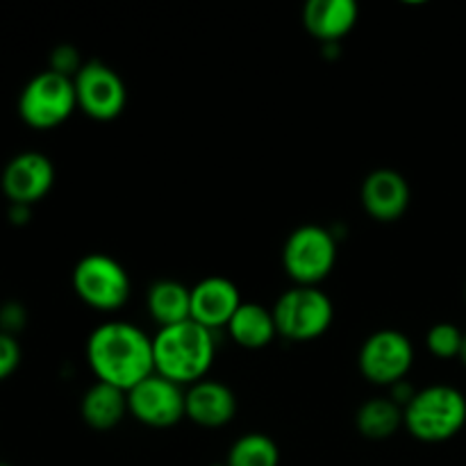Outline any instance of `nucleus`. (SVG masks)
<instances>
[{
  "label": "nucleus",
  "instance_id": "4468645a",
  "mask_svg": "<svg viewBox=\"0 0 466 466\" xmlns=\"http://www.w3.org/2000/svg\"><path fill=\"white\" fill-rule=\"evenodd\" d=\"M187 419L200 428H223L235 419L237 396L226 382L200 380L185 394Z\"/></svg>",
  "mask_w": 466,
  "mask_h": 466
},
{
  "label": "nucleus",
  "instance_id": "6e6552de",
  "mask_svg": "<svg viewBox=\"0 0 466 466\" xmlns=\"http://www.w3.org/2000/svg\"><path fill=\"white\" fill-rule=\"evenodd\" d=\"M414 364V346L400 330L382 328L364 339L358 355L360 373L373 385L394 387L405 380Z\"/></svg>",
  "mask_w": 466,
  "mask_h": 466
},
{
  "label": "nucleus",
  "instance_id": "f3484780",
  "mask_svg": "<svg viewBox=\"0 0 466 466\" xmlns=\"http://www.w3.org/2000/svg\"><path fill=\"white\" fill-rule=\"evenodd\" d=\"M228 332L246 350H262L278 337L273 312L259 303H241L228 323Z\"/></svg>",
  "mask_w": 466,
  "mask_h": 466
},
{
  "label": "nucleus",
  "instance_id": "a211bd4d",
  "mask_svg": "<svg viewBox=\"0 0 466 466\" xmlns=\"http://www.w3.org/2000/svg\"><path fill=\"white\" fill-rule=\"evenodd\" d=\"M355 428L369 441L391 440L405 428L403 408L391 396H373L355 412Z\"/></svg>",
  "mask_w": 466,
  "mask_h": 466
},
{
  "label": "nucleus",
  "instance_id": "393cba45",
  "mask_svg": "<svg viewBox=\"0 0 466 466\" xmlns=\"http://www.w3.org/2000/svg\"><path fill=\"white\" fill-rule=\"evenodd\" d=\"M30 218V208L27 205H9V221L14 226H23Z\"/></svg>",
  "mask_w": 466,
  "mask_h": 466
},
{
  "label": "nucleus",
  "instance_id": "7ed1b4c3",
  "mask_svg": "<svg viewBox=\"0 0 466 466\" xmlns=\"http://www.w3.org/2000/svg\"><path fill=\"white\" fill-rule=\"evenodd\" d=\"M405 431L423 444H444L466 426V396L451 385L417 390L403 408Z\"/></svg>",
  "mask_w": 466,
  "mask_h": 466
},
{
  "label": "nucleus",
  "instance_id": "2eb2a0df",
  "mask_svg": "<svg viewBox=\"0 0 466 466\" xmlns=\"http://www.w3.org/2000/svg\"><path fill=\"white\" fill-rule=\"evenodd\" d=\"M358 3L353 0H309L303 7V25L314 39L337 44L358 23Z\"/></svg>",
  "mask_w": 466,
  "mask_h": 466
},
{
  "label": "nucleus",
  "instance_id": "f8f14e48",
  "mask_svg": "<svg viewBox=\"0 0 466 466\" xmlns=\"http://www.w3.org/2000/svg\"><path fill=\"white\" fill-rule=\"evenodd\" d=\"M364 212L380 223L399 221L410 208V191L408 180L394 168H376L369 173L360 189Z\"/></svg>",
  "mask_w": 466,
  "mask_h": 466
},
{
  "label": "nucleus",
  "instance_id": "39448f33",
  "mask_svg": "<svg viewBox=\"0 0 466 466\" xmlns=\"http://www.w3.org/2000/svg\"><path fill=\"white\" fill-rule=\"evenodd\" d=\"M77 109L73 77L46 71L36 73L18 96V116L32 130H53L68 121Z\"/></svg>",
  "mask_w": 466,
  "mask_h": 466
},
{
  "label": "nucleus",
  "instance_id": "0eeeda50",
  "mask_svg": "<svg viewBox=\"0 0 466 466\" xmlns=\"http://www.w3.org/2000/svg\"><path fill=\"white\" fill-rule=\"evenodd\" d=\"M337 262V241L323 226H300L287 237L282 267L299 287H317L332 273Z\"/></svg>",
  "mask_w": 466,
  "mask_h": 466
},
{
  "label": "nucleus",
  "instance_id": "412c9836",
  "mask_svg": "<svg viewBox=\"0 0 466 466\" xmlns=\"http://www.w3.org/2000/svg\"><path fill=\"white\" fill-rule=\"evenodd\" d=\"M462 344H464V332L460 330L455 323H449V321L435 323L426 335L428 350L440 360L460 358V355H462Z\"/></svg>",
  "mask_w": 466,
  "mask_h": 466
},
{
  "label": "nucleus",
  "instance_id": "f03ea898",
  "mask_svg": "<svg viewBox=\"0 0 466 466\" xmlns=\"http://www.w3.org/2000/svg\"><path fill=\"white\" fill-rule=\"evenodd\" d=\"M155 373L176 385H196L205 380L214 364L217 344L214 332L196 321L177 323V326L159 328L153 337Z\"/></svg>",
  "mask_w": 466,
  "mask_h": 466
},
{
  "label": "nucleus",
  "instance_id": "f257e3e1",
  "mask_svg": "<svg viewBox=\"0 0 466 466\" xmlns=\"http://www.w3.org/2000/svg\"><path fill=\"white\" fill-rule=\"evenodd\" d=\"M86 362L96 380L130 391L155 373L153 339L135 323H100L86 339Z\"/></svg>",
  "mask_w": 466,
  "mask_h": 466
},
{
  "label": "nucleus",
  "instance_id": "dca6fc26",
  "mask_svg": "<svg viewBox=\"0 0 466 466\" xmlns=\"http://www.w3.org/2000/svg\"><path fill=\"white\" fill-rule=\"evenodd\" d=\"M82 421L94 431H112L126 419L127 391L107 382H96L85 391L80 403Z\"/></svg>",
  "mask_w": 466,
  "mask_h": 466
},
{
  "label": "nucleus",
  "instance_id": "1a4fd4ad",
  "mask_svg": "<svg viewBox=\"0 0 466 466\" xmlns=\"http://www.w3.org/2000/svg\"><path fill=\"white\" fill-rule=\"evenodd\" d=\"M77 107L94 121H114L127 105V89L123 77L100 59L82 64L73 77Z\"/></svg>",
  "mask_w": 466,
  "mask_h": 466
},
{
  "label": "nucleus",
  "instance_id": "bb28decb",
  "mask_svg": "<svg viewBox=\"0 0 466 466\" xmlns=\"http://www.w3.org/2000/svg\"><path fill=\"white\" fill-rule=\"evenodd\" d=\"M0 466H12V464H7V462H0Z\"/></svg>",
  "mask_w": 466,
  "mask_h": 466
},
{
  "label": "nucleus",
  "instance_id": "5701e85b",
  "mask_svg": "<svg viewBox=\"0 0 466 466\" xmlns=\"http://www.w3.org/2000/svg\"><path fill=\"white\" fill-rule=\"evenodd\" d=\"M80 68H82L80 53H77V48H73V46L68 44L57 46V48L50 53V71L59 73V76L76 77Z\"/></svg>",
  "mask_w": 466,
  "mask_h": 466
},
{
  "label": "nucleus",
  "instance_id": "a878e982",
  "mask_svg": "<svg viewBox=\"0 0 466 466\" xmlns=\"http://www.w3.org/2000/svg\"><path fill=\"white\" fill-rule=\"evenodd\" d=\"M460 360H462V364L466 367V332H464V344H462V355H460Z\"/></svg>",
  "mask_w": 466,
  "mask_h": 466
},
{
  "label": "nucleus",
  "instance_id": "4be33fe9",
  "mask_svg": "<svg viewBox=\"0 0 466 466\" xmlns=\"http://www.w3.org/2000/svg\"><path fill=\"white\" fill-rule=\"evenodd\" d=\"M18 364H21V344L14 335L0 330V382L14 376Z\"/></svg>",
  "mask_w": 466,
  "mask_h": 466
},
{
  "label": "nucleus",
  "instance_id": "b1692460",
  "mask_svg": "<svg viewBox=\"0 0 466 466\" xmlns=\"http://www.w3.org/2000/svg\"><path fill=\"white\" fill-rule=\"evenodd\" d=\"M25 326V309L18 303H5L0 308V330L16 337V332Z\"/></svg>",
  "mask_w": 466,
  "mask_h": 466
},
{
  "label": "nucleus",
  "instance_id": "6ab92c4d",
  "mask_svg": "<svg viewBox=\"0 0 466 466\" xmlns=\"http://www.w3.org/2000/svg\"><path fill=\"white\" fill-rule=\"evenodd\" d=\"M148 312L159 328L177 326L191 319V289L177 280H157L150 285Z\"/></svg>",
  "mask_w": 466,
  "mask_h": 466
},
{
  "label": "nucleus",
  "instance_id": "423d86ee",
  "mask_svg": "<svg viewBox=\"0 0 466 466\" xmlns=\"http://www.w3.org/2000/svg\"><path fill=\"white\" fill-rule=\"evenodd\" d=\"M73 289L77 299L98 312H116L132 291L127 268L105 253H89L73 268Z\"/></svg>",
  "mask_w": 466,
  "mask_h": 466
},
{
  "label": "nucleus",
  "instance_id": "ddd939ff",
  "mask_svg": "<svg viewBox=\"0 0 466 466\" xmlns=\"http://www.w3.org/2000/svg\"><path fill=\"white\" fill-rule=\"evenodd\" d=\"M239 287L223 276L203 278L191 287V321L200 323L208 330L228 328L230 319L241 308Z\"/></svg>",
  "mask_w": 466,
  "mask_h": 466
},
{
  "label": "nucleus",
  "instance_id": "9b49d317",
  "mask_svg": "<svg viewBox=\"0 0 466 466\" xmlns=\"http://www.w3.org/2000/svg\"><path fill=\"white\" fill-rule=\"evenodd\" d=\"M55 185V164L50 157L36 150L18 153L7 162L0 176V187L7 196L9 205H27L32 208L50 194Z\"/></svg>",
  "mask_w": 466,
  "mask_h": 466
},
{
  "label": "nucleus",
  "instance_id": "9d476101",
  "mask_svg": "<svg viewBox=\"0 0 466 466\" xmlns=\"http://www.w3.org/2000/svg\"><path fill=\"white\" fill-rule=\"evenodd\" d=\"M185 394L180 385L153 373L127 391V412L148 428H173L187 419Z\"/></svg>",
  "mask_w": 466,
  "mask_h": 466
},
{
  "label": "nucleus",
  "instance_id": "aec40b11",
  "mask_svg": "<svg viewBox=\"0 0 466 466\" xmlns=\"http://www.w3.org/2000/svg\"><path fill=\"white\" fill-rule=\"evenodd\" d=\"M226 466H280V449L264 432H246L228 451Z\"/></svg>",
  "mask_w": 466,
  "mask_h": 466
},
{
  "label": "nucleus",
  "instance_id": "20e7f679",
  "mask_svg": "<svg viewBox=\"0 0 466 466\" xmlns=\"http://www.w3.org/2000/svg\"><path fill=\"white\" fill-rule=\"evenodd\" d=\"M278 335L289 341H314L326 335L335 319V308L319 287H291L271 308Z\"/></svg>",
  "mask_w": 466,
  "mask_h": 466
}]
</instances>
